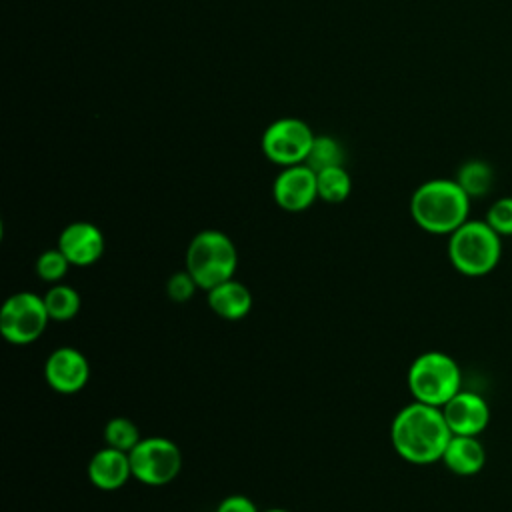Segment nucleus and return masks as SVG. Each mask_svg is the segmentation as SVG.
Segmentation results:
<instances>
[{"mask_svg":"<svg viewBox=\"0 0 512 512\" xmlns=\"http://www.w3.org/2000/svg\"><path fill=\"white\" fill-rule=\"evenodd\" d=\"M452 438L442 408L424 402H410L394 416L390 426V440L396 454L410 464H434Z\"/></svg>","mask_w":512,"mask_h":512,"instance_id":"1","label":"nucleus"},{"mask_svg":"<svg viewBox=\"0 0 512 512\" xmlns=\"http://www.w3.org/2000/svg\"><path fill=\"white\" fill-rule=\"evenodd\" d=\"M470 202V196L454 178H432L414 190L410 216L424 232L450 236L468 220Z\"/></svg>","mask_w":512,"mask_h":512,"instance_id":"2","label":"nucleus"},{"mask_svg":"<svg viewBox=\"0 0 512 512\" xmlns=\"http://www.w3.org/2000/svg\"><path fill=\"white\" fill-rule=\"evenodd\" d=\"M502 256V236L486 220H466L448 236V260L464 276H486Z\"/></svg>","mask_w":512,"mask_h":512,"instance_id":"3","label":"nucleus"},{"mask_svg":"<svg viewBox=\"0 0 512 512\" xmlns=\"http://www.w3.org/2000/svg\"><path fill=\"white\" fill-rule=\"evenodd\" d=\"M184 268L192 274L200 290L234 278L238 266V250L228 234L220 230H200L188 244Z\"/></svg>","mask_w":512,"mask_h":512,"instance_id":"4","label":"nucleus"},{"mask_svg":"<svg viewBox=\"0 0 512 512\" xmlns=\"http://www.w3.org/2000/svg\"><path fill=\"white\" fill-rule=\"evenodd\" d=\"M406 382L414 400L442 408L462 390V370L450 354L428 350L412 360Z\"/></svg>","mask_w":512,"mask_h":512,"instance_id":"5","label":"nucleus"},{"mask_svg":"<svg viewBox=\"0 0 512 512\" xmlns=\"http://www.w3.org/2000/svg\"><path fill=\"white\" fill-rule=\"evenodd\" d=\"M48 320L50 316L44 298L22 290L4 300L0 310V332L10 344L24 346L44 334Z\"/></svg>","mask_w":512,"mask_h":512,"instance_id":"6","label":"nucleus"},{"mask_svg":"<svg viewBox=\"0 0 512 512\" xmlns=\"http://www.w3.org/2000/svg\"><path fill=\"white\" fill-rule=\"evenodd\" d=\"M132 478L148 486H164L172 482L182 468V452L176 442L164 436L142 438L130 450Z\"/></svg>","mask_w":512,"mask_h":512,"instance_id":"7","label":"nucleus"},{"mask_svg":"<svg viewBox=\"0 0 512 512\" xmlns=\"http://www.w3.org/2000/svg\"><path fill=\"white\" fill-rule=\"evenodd\" d=\"M314 142L310 126L298 118H280L262 134L264 156L280 166L304 164Z\"/></svg>","mask_w":512,"mask_h":512,"instance_id":"8","label":"nucleus"},{"mask_svg":"<svg viewBox=\"0 0 512 512\" xmlns=\"http://www.w3.org/2000/svg\"><path fill=\"white\" fill-rule=\"evenodd\" d=\"M44 378L52 390L60 394H76L90 378V364L78 348L60 346L46 358Z\"/></svg>","mask_w":512,"mask_h":512,"instance_id":"9","label":"nucleus"},{"mask_svg":"<svg viewBox=\"0 0 512 512\" xmlns=\"http://www.w3.org/2000/svg\"><path fill=\"white\" fill-rule=\"evenodd\" d=\"M276 204L286 212H302L318 198L316 172L306 164L286 166L272 184Z\"/></svg>","mask_w":512,"mask_h":512,"instance_id":"10","label":"nucleus"},{"mask_svg":"<svg viewBox=\"0 0 512 512\" xmlns=\"http://www.w3.org/2000/svg\"><path fill=\"white\" fill-rule=\"evenodd\" d=\"M442 414L452 434L480 436L490 424V406L484 396L460 390L444 406Z\"/></svg>","mask_w":512,"mask_h":512,"instance_id":"11","label":"nucleus"},{"mask_svg":"<svg viewBox=\"0 0 512 512\" xmlns=\"http://www.w3.org/2000/svg\"><path fill=\"white\" fill-rule=\"evenodd\" d=\"M58 248L72 266H92L104 254V234L92 222H72L60 232Z\"/></svg>","mask_w":512,"mask_h":512,"instance_id":"12","label":"nucleus"},{"mask_svg":"<svg viewBox=\"0 0 512 512\" xmlns=\"http://www.w3.org/2000/svg\"><path fill=\"white\" fill-rule=\"evenodd\" d=\"M88 478L96 488L104 492L122 488L132 478L130 454L104 446L102 450L92 454L88 462Z\"/></svg>","mask_w":512,"mask_h":512,"instance_id":"13","label":"nucleus"},{"mask_svg":"<svg viewBox=\"0 0 512 512\" xmlns=\"http://www.w3.org/2000/svg\"><path fill=\"white\" fill-rule=\"evenodd\" d=\"M442 462L456 476H474L486 464V448L478 436L452 434L442 454Z\"/></svg>","mask_w":512,"mask_h":512,"instance_id":"14","label":"nucleus"},{"mask_svg":"<svg viewBox=\"0 0 512 512\" xmlns=\"http://www.w3.org/2000/svg\"><path fill=\"white\" fill-rule=\"evenodd\" d=\"M210 310L224 320H240L252 308V294L240 280H226L208 290Z\"/></svg>","mask_w":512,"mask_h":512,"instance_id":"15","label":"nucleus"},{"mask_svg":"<svg viewBox=\"0 0 512 512\" xmlns=\"http://www.w3.org/2000/svg\"><path fill=\"white\" fill-rule=\"evenodd\" d=\"M460 188L470 196V200L474 198H484L490 190H492V184H494V170L492 166L486 162V160H480V158H472V160H466L458 172H456V178H454Z\"/></svg>","mask_w":512,"mask_h":512,"instance_id":"16","label":"nucleus"},{"mask_svg":"<svg viewBox=\"0 0 512 512\" xmlns=\"http://www.w3.org/2000/svg\"><path fill=\"white\" fill-rule=\"evenodd\" d=\"M42 298H44L50 320L66 322V320H72L80 312L82 300H80L78 290L64 282L50 284V288L42 294Z\"/></svg>","mask_w":512,"mask_h":512,"instance_id":"17","label":"nucleus"},{"mask_svg":"<svg viewBox=\"0 0 512 512\" xmlns=\"http://www.w3.org/2000/svg\"><path fill=\"white\" fill-rule=\"evenodd\" d=\"M316 186L320 200L328 204H340L348 198L352 190V180L344 166H332L316 172Z\"/></svg>","mask_w":512,"mask_h":512,"instance_id":"18","label":"nucleus"},{"mask_svg":"<svg viewBox=\"0 0 512 512\" xmlns=\"http://www.w3.org/2000/svg\"><path fill=\"white\" fill-rule=\"evenodd\" d=\"M314 172L332 168V166H344V150L338 140L332 136H314V142L310 146L308 158L304 162Z\"/></svg>","mask_w":512,"mask_h":512,"instance_id":"19","label":"nucleus"},{"mask_svg":"<svg viewBox=\"0 0 512 512\" xmlns=\"http://www.w3.org/2000/svg\"><path fill=\"white\" fill-rule=\"evenodd\" d=\"M142 440L140 436V430L138 426L130 420V418H124V416H116V418H110L104 426V442L106 446L110 448H116V450H124L130 454V450Z\"/></svg>","mask_w":512,"mask_h":512,"instance_id":"20","label":"nucleus"},{"mask_svg":"<svg viewBox=\"0 0 512 512\" xmlns=\"http://www.w3.org/2000/svg\"><path fill=\"white\" fill-rule=\"evenodd\" d=\"M70 266H72L70 260L56 246V248L44 250L38 256V260H36V274H38L40 280H44L48 284H56V282H62V278L66 276Z\"/></svg>","mask_w":512,"mask_h":512,"instance_id":"21","label":"nucleus"},{"mask_svg":"<svg viewBox=\"0 0 512 512\" xmlns=\"http://www.w3.org/2000/svg\"><path fill=\"white\" fill-rule=\"evenodd\" d=\"M484 220L492 226L494 232H498L502 238L512 236V196L496 198L488 210Z\"/></svg>","mask_w":512,"mask_h":512,"instance_id":"22","label":"nucleus"},{"mask_svg":"<svg viewBox=\"0 0 512 512\" xmlns=\"http://www.w3.org/2000/svg\"><path fill=\"white\" fill-rule=\"evenodd\" d=\"M196 290H198V284L186 268L180 270V272L170 274V278L166 282V294L176 304H184V302L192 300Z\"/></svg>","mask_w":512,"mask_h":512,"instance_id":"23","label":"nucleus"},{"mask_svg":"<svg viewBox=\"0 0 512 512\" xmlns=\"http://www.w3.org/2000/svg\"><path fill=\"white\" fill-rule=\"evenodd\" d=\"M216 512H260V510L256 508V504H254L248 496H244V494H232V496H226V498L218 504Z\"/></svg>","mask_w":512,"mask_h":512,"instance_id":"24","label":"nucleus"},{"mask_svg":"<svg viewBox=\"0 0 512 512\" xmlns=\"http://www.w3.org/2000/svg\"><path fill=\"white\" fill-rule=\"evenodd\" d=\"M260 512H290L286 508H268V510H260Z\"/></svg>","mask_w":512,"mask_h":512,"instance_id":"25","label":"nucleus"}]
</instances>
